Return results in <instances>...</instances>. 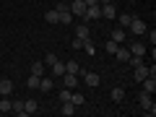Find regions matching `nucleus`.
<instances>
[{"label": "nucleus", "instance_id": "nucleus-1", "mask_svg": "<svg viewBox=\"0 0 156 117\" xmlns=\"http://www.w3.org/2000/svg\"><path fill=\"white\" fill-rule=\"evenodd\" d=\"M138 104H140V109H143L146 115H151V117L156 115V104H154V99H151V94L140 91V96H138Z\"/></svg>", "mask_w": 156, "mask_h": 117}, {"label": "nucleus", "instance_id": "nucleus-2", "mask_svg": "<svg viewBox=\"0 0 156 117\" xmlns=\"http://www.w3.org/2000/svg\"><path fill=\"white\" fill-rule=\"evenodd\" d=\"M55 11H57V23H70L73 21V13H70V8H68L65 3L55 5Z\"/></svg>", "mask_w": 156, "mask_h": 117}, {"label": "nucleus", "instance_id": "nucleus-3", "mask_svg": "<svg viewBox=\"0 0 156 117\" xmlns=\"http://www.w3.org/2000/svg\"><path fill=\"white\" fill-rule=\"evenodd\" d=\"M70 13H73V16H81V18H83L86 3H83V0H73V3H70Z\"/></svg>", "mask_w": 156, "mask_h": 117}, {"label": "nucleus", "instance_id": "nucleus-4", "mask_svg": "<svg viewBox=\"0 0 156 117\" xmlns=\"http://www.w3.org/2000/svg\"><path fill=\"white\" fill-rule=\"evenodd\" d=\"M140 83H143V91H146V94L154 96V91H156V78H154V76H146Z\"/></svg>", "mask_w": 156, "mask_h": 117}, {"label": "nucleus", "instance_id": "nucleus-5", "mask_svg": "<svg viewBox=\"0 0 156 117\" xmlns=\"http://www.w3.org/2000/svg\"><path fill=\"white\" fill-rule=\"evenodd\" d=\"M146 21H140V18H133V21H130V31L133 34H146Z\"/></svg>", "mask_w": 156, "mask_h": 117}, {"label": "nucleus", "instance_id": "nucleus-6", "mask_svg": "<svg viewBox=\"0 0 156 117\" xmlns=\"http://www.w3.org/2000/svg\"><path fill=\"white\" fill-rule=\"evenodd\" d=\"M13 94V81L11 78H3L0 81V96H11Z\"/></svg>", "mask_w": 156, "mask_h": 117}, {"label": "nucleus", "instance_id": "nucleus-7", "mask_svg": "<svg viewBox=\"0 0 156 117\" xmlns=\"http://www.w3.org/2000/svg\"><path fill=\"white\" fill-rule=\"evenodd\" d=\"M83 83H86V86H91V89H94V86H99V83H101L99 73H83Z\"/></svg>", "mask_w": 156, "mask_h": 117}, {"label": "nucleus", "instance_id": "nucleus-8", "mask_svg": "<svg viewBox=\"0 0 156 117\" xmlns=\"http://www.w3.org/2000/svg\"><path fill=\"white\" fill-rule=\"evenodd\" d=\"M101 16L104 18H117V11H115V5H112V3H104V5H101Z\"/></svg>", "mask_w": 156, "mask_h": 117}, {"label": "nucleus", "instance_id": "nucleus-9", "mask_svg": "<svg viewBox=\"0 0 156 117\" xmlns=\"http://www.w3.org/2000/svg\"><path fill=\"white\" fill-rule=\"evenodd\" d=\"M130 55L143 57V55H146V44H143V42H133V44H130Z\"/></svg>", "mask_w": 156, "mask_h": 117}, {"label": "nucleus", "instance_id": "nucleus-10", "mask_svg": "<svg viewBox=\"0 0 156 117\" xmlns=\"http://www.w3.org/2000/svg\"><path fill=\"white\" fill-rule=\"evenodd\" d=\"M112 42H117V44H122V42H125V29L122 26L112 29Z\"/></svg>", "mask_w": 156, "mask_h": 117}, {"label": "nucleus", "instance_id": "nucleus-11", "mask_svg": "<svg viewBox=\"0 0 156 117\" xmlns=\"http://www.w3.org/2000/svg\"><path fill=\"white\" fill-rule=\"evenodd\" d=\"M62 78H65V89H76L78 86V76H73V73H62Z\"/></svg>", "mask_w": 156, "mask_h": 117}, {"label": "nucleus", "instance_id": "nucleus-12", "mask_svg": "<svg viewBox=\"0 0 156 117\" xmlns=\"http://www.w3.org/2000/svg\"><path fill=\"white\" fill-rule=\"evenodd\" d=\"M60 115H62V117H70V115H76V104H73V101H62V109H60Z\"/></svg>", "mask_w": 156, "mask_h": 117}, {"label": "nucleus", "instance_id": "nucleus-13", "mask_svg": "<svg viewBox=\"0 0 156 117\" xmlns=\"http://www.w3.org/2000/svg\"><path fill=\"white\" fill-rule=\"evenodd\" d=\"M23 109H26V115H34V112H39L37 99H26V101H23Z\"/></svg>", "mask_w": 156, "mask_h": 117}, {"label": "nucleus", "instance_id": "nucleus-14", "mask_svg": "<svg viewBox=\"0 0 156 117\" xmlns=\"http://www.w3.org/2000/svg\"><path fill=\"white\" fill-rule=\"evenodd\" d=\"M115 57H117L120 62H128V57H130V50H128V47H117Z\"/></svg>", "mask_w": 156, "mask_h": 117}, {"label": "nucleus", "instance_id": "nucleus-15", "mask_svg": "<svg viewBox=\"0 0 156 117\" xmlns=\"http://www.w3.org/2000/svg\"><path fill=\"white\" fill-rule=\"evenodd\" d=\"M109 96H112V101H117V104H120V101L125 99V89H120V86H117V89L109 91Z\"/></svg>", "mask_w": 156, "mask_h": 117}, {"label": "nucleus", "instance_id": "nucleus-16", "mask_svg": "<svg viewBox=\"0 0 156 117\" xmlns=\"http://www.w3.org/2000/svg\"><path fill=\"white\" fill-rule=\"evenodd\" d=\"M50 68H52V76H62V73H65V62L62 60H55Z\"/></svg>", "mask_w": 156, "mask_h": 117}, {"label": "nucleus", "instance_id": "nucleus-17", "mask_svg": "<svg viewBox=\"0 0 156 117\" xmlns=\"http://www.w3.org/2000/svg\"><path fill=\"white\" fill-rule=\"evenodd\" d=\"M65 73H73V76H78V73H81V65H78L76 60H68V62H65Z\"/></svg>", "mask_w": 156, "mask_h": 117}, {"label": "nucleus", "instance_id": "nucleus-18", "mask_svg": "<svg viewBox=\"0 0 156 117\" xmlns=\"http://www.w3.org/2000/svg\"><path fill=\"white\" fill-rule=\"evenodd\" d=\"M52 86H55V81H52V78H44V76L39 78V91H50Z\"/></svg>", "mask_w": 156, "mask_h": 117}, {"label": "nucleus", "instance_id": "nucleus-19", "mask_svg": "<svg viewBox=\"0 0 156 117\" xmlns=\"http://www.w3.org/2000/svg\"><path fill=\"white\" fill-rule=\"evenodd\" d=\"M70 101H73V104H76V107H81V104H83V101H86V96L81 94V91H70Z\"/></svg>", "mask_w": 156, "mask_h": 117}, {"label": "nucleus", "instance_id": "nucleus-20", "mask_svg": "<svg viewBox=\"0 0 156 117\" xmlns=\"http://www.w3.org/2000/svg\"><path fill=\"white\" fill-rule=\"evenodd\" d=\"M31 73H34V76H44V62H42V60L31 62Z\"/></svg>", "mask_w": 156, "mask_h": 117}, {"label": "nucleus", "instance_id": "nucleus-21", "mask_svg": "<svg viewBox=\"0 0 156 117\" xmlns=\"http://www.w3.org/2000/svg\"><path fill=\"white\" fill-rule=\"evenodd\" d=\"M13 107V99H8V96H0V112H11Z\"/></svg>", "mask_w": 156, "mask_h": 117}, {"label": "nucleus", "instance_id": "nucleus-22", "mask_svg": "<svg viewBox=\"0 0 156 117\" xmlns=\"http://www.w3.org/2000/svg\"><path fill=\"white\" fill-rule=\"evenodd\" d=\"M146 76H148V68H146V65H138V68H135V81H138V83L143 81Z\"/></svg>", "mask_w": 156, "mask_h": 117}, {"label": "nucleus", "instance_id": "nucleus-23", "mask_svg": "<svg viewBox=\"0 0 156 117\" xmlns=\"http://www.w3.org/2000/svg\"><path fill=\"white\" fill-rule=\"evenodd\" d=\"M11 112H16V115H26V109H23V101H21V99H13Z\"/></svg>", "mask_w": 156, "mask_h": 117}, {"label": "nucleus", "instance_id": "nucleus-24", "mask_svg": "<svg viewBox=\"0 0 156 117\" xmlns=\"http://www.w3.org/2000/svg\"><path fill=\"white\" fill-rule=\"evenodd\" d=\"M117 21H120V26H130V21H133V16H130V13H120V16H117Z\"/></svg>", "mask_w": 156, "mask_h": 117}, {"label": "nucleus", "instance_id": "nucleus-25", "mask_svg": "<svg viewBox=\"0 0 156 117\" xmlns=\"http://www.w3.org/2000/svg\"><path fill=\"white\" fill-rule=\"evenodd\" d=\"M76 37L78 39H91L89 37V26H76Z\"/></svg>", "mask_w": 156, "mask_h": 117}, {"label": "nucleus", "instance_id": "nucleus-26", "mask_svg": "<svg viewBox=\"0 0 156 117\" xmlns=\"http://www.w3.org/2000/svg\"><path fill=\"white\" fill-rule=\"evenodd\" d=\"M39 78H42V76H34V73H31L29 81H26V86H29V89H39Z\"/></svg>", "mask_w": 156, "mask_h": 117}, {"label": "nucleus", "instance_id": "nucleus-27", "mask_svg": "<svg viewBox=\"0 0 156 117\" xmlns=\"http://www.w3.org/2000/svg\"><path fill=\"white\" fill-rule=\"evenodd\" d=\"M44 18H47V23H57V11H55V8H52V11H47Z\"/></svg>", "mask_w": 156, "mask_h": 117}, {"label": "nucleus", "instance_id": "nucleus-28", "mask_svg": "<svg viewBox=\"0 0 156 117\" xmlns=\"http://www.w3.org/2000/svg\"><path fill=\"white\" fill-rule=\"evenodd\" d=\"M70 47H73V50H83V47H86V39H78V37H76Z\"/></svg>", "mask_w": 156, "mask_h": 117}, {"label": "nucleus", "instance_id": "nucleus-29", "mask_svg": "<svg viewBox=\"0 0 156 117\" xmlns=\"http://www.w3.org/2000/svg\"><path fill=\"white\" fill-rule=\"evenodd\" d=\"M55 60H57V55H52V52H47V57H44L42 62H44V68H50V65H52Z\"/></svg>", "mask_w": 156, "mask_h": 117}, {"label": "nucleus", "instance_id": "nucleus-30", "mask_svg": "<svg viewBox=\"0 0 156 117\" xmlns=\"http://www.w3.org/2000/svg\"><path fill=\"white\" fill-rule=\"evenodd\" d=\"M117 47H120V44H117V42H112V39L107 42V52H109V55H115V52H117Z\"/></svg>", "mask_w": 156, "mask_h": 117}, {"label": "nucleus", "instance_id": "nucleus-31", "mask_svg": "<svg viewBox=\"0 0 156 117\" xmlns=\"http://www.w3.org/2000/svg\"><path fill=\"white\" fill-rule=\"evenodd\" d=\"M60 101H70V89H62L60 91Z\"/></svg>", "mask_w": 156, "mask_h": 117}, {"label": "nucleus", "instance_id": "nucleus-32", "mask_svg": "<svg viewBox=\"0 0 156 117\" xmlns=\"http://www.w3.org/2000/svg\"><path fill=\"white\" fill-rule=\"evenodd\" d=\"M146 34H148V37H151V44H156V31H154V29H151V31H148V29H146Z\"/></svg>", "mask_w": 156, "mask_h": 117}, {"label": "nucleus", "instance_id": "nucleus-33", "mask_svg": "<svg viewBox=\"0 0 156 117\" xmlns=\"http://www.w3.org/2000/svg\"><path fill=\"white\" fill-rule=\"evenodd\" d=\"M86 5H99V0H83Z\"/></svg>", "mask_w": 156, "mask_h": 117}, {"label": "nucleus", "instance_id": "nucleus-34", "mask_svg": "<svg viewBox=\"0 0 156 117\" xmlns=\"http://www.w3.org/2000/svg\"><path fill=\"white\" fill-rule=\"evenodd\" d=\"M104 3H112V0H99V5H104Z\"/></svg>", "mask_w": 156, "mask_h": 117}]
</instances>
